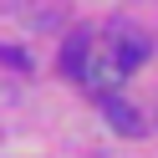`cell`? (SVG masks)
<instances>
[{"mask_svg": "<svg viewBox=\"0 0 158 158\" xmlns=\"http://www.w3.org/2000/svg\"><path fill=\"white\" fill-rule=\"evenodd\" d=\"M112 61L123 66V77L133 72V66H143V61H148V36H143V31H117V41H112Z\"/></svg>", "mask_w": 158, "mask_h": 158, "instance_id": "cell-1", "label": "cell"}, {"mask_svg": "<svg viewBox=\"0 0 158 158\" xmlns=\"http://www.w3.org/2000/svg\"><path fill=\"white\" fill-rule=\"evenodd\" d=\"M102 112H107V123H112L117 133H127V138H133V133H143V117H138V107H133V102H123V97H112V92H107V97H102Z\"/></svg>", "mask_w": 158, "mask_h": 158, "instance_id": "cell-2", "label": "cell"}, {"mask_svg": "<svg viewBox=\"0 0 158 158\" xmlns=\"http://www.w3.org/2000/svg\"><path fill=\"white\" fill-rule=\"evenodd\" d=\"M92 51H97V46L87 41V36H72V41H66V51H61L66 77H82V72H87V61H92Z\"/></svg>", "mask_w": 158, "mask_h": 158, "instance_id": "cell-3", "label": "cell"}]
</instances>
